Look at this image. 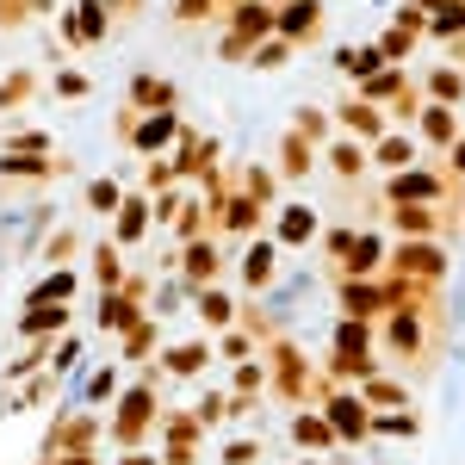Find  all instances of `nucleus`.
<instances>
[{
  "label": "nucleus",
  "mask_w": 465,
  "mask_h": 465,
  "mask_svg": "<svg viewBox=\"0 0 465 465\" xmlns=\"http://www.w3.org/2000/svg\"><path fill=\"white\" fill-rule=\"evenodd\" d=\"M162 372L155 366H143L124 391H118V403L106 410V440L118 447V453H137V447H149L155 440V429H162Z\"/></svg>",
  "instance_id": "obj_1"
},
{
  "label": "nucleus",
  "mask_w": 465,
  "mask_h": 465,
  "mask_svg": "<svg viewBox=\"0 0 465 465\" xmlns=\"http://www.w3.org/2000/svg\"><path fill=\"white\" fill-rule=\"evenodd\" d=\"M106 440V416L100 410H81V403H63L56 416H50V429L37 440V460H56V453H94Z\"/></svg>",
  "instance_id": "obj_2"
},
{
  "label": "nucleus",
  "mask_w": 465,
  "mask_h": 465,
  "mask_svg": "<svg viewBox=\"0 0 465 465\" xmlns=\"http://www.w3.org/2000/svg\"><path fill=\"white\" fill-rule=\"evenodd\" d=\"M74 162L69 155H0V205H13V199H25V193H44L50 180H69Z\"/></svg>",
  "instance_id": "obj_3"
},
{
  "label": "nucleus",
  "mask_w": 465,
  "mask_h": 465,
  "mask_svg": "<svg viewBox=\"0 0 465 465\" xmlns=\"http://www.w3.org/2000/svg\"><path fill=\"white\" fill-rule=\"evenodd\" d=\"M180 131H186V124H180L174 112H149V118H137L131 106H118V118H112V137H118L124 149H137V155H149V162H155L162 149H174Z\"/></svg>",
  "instance_id": "obj_4"
},
{
  "label": "nucleus",
  "mask_w": 465,
  "mask_h": 465,
  "mask_svg": "<svg viewBox=\"0 0 465 465\" xmlns=\"http://www.w3.org/2000/svg\"><path fill=\"white\" fill-rule=\"evenodd\" d=\"M267 32H280V13H273L267 0H242L236 19H230V37H217V56H223V63H242V56L261 50Z\"/></svg>",
  "instance_id": "obj_5"
},
{
  "label": "nucleus",
  "mask_w": 465,
  "mask_h": 465,
  "mask_svg": "<svg viewBox=\"0 0 465 465\" xmlns=\"http://www.w3.org/2000/svg\"><path fill=\"white\" fill-rule=\"evenodd\" d=\"M56 32H63V50H94V44H106L118 25H112V13L100 6V0H74Z\"/></svg>",
  "instance_id": "obj_6"
},
{
  "label": "nucleus",
  "mask_w": 465,
  "mask_h": 465,
  "mask_svg": "<svg viewBox=\"0 0 465 465\" xmlns=\"http://www.w3.org/2000/svg\"><path fill=\"white\" fill-rule=\"evenodd\" d=\"M174 267H180V286H186V298H199L205 286H217V273H223V249H217V236L186 242V249L174 254Z\"/></svg>",
  "instance_id": "obj_7"
},
{
  "label": "nucleus",
  "mask_w": 465,
  "mask_h": 465,
  "mask_svg": "<svg viewBox=\"0 0 465 465\" xmlns=\"http://www.w3.org/2000/svg\"><path fill=\"white\" fill-rule=\"evenodd\" d=\"M74 322V304H32V311H19V322H13V335L25 341V348H50V341H63Z\"/></svg>",
  "instance_id": "obj_8"
},
{
  "label": "nucleus",
  "mask_w": 465,
  "mask_h": 465,
  "mask_svg": "<svg viewBox=\"0 0 465 465\" xmlns=\"http://www.w3.org/2000/svg\"><path fill=\"white\" fill-rule=\"evenodd\" d=\"M212 341L205 335H186V341H162V354H155V372L162 379H199L205 366H212Z\"/></svg>",
  "instance_id": "obj_9"
},
{
  "label": "nucleus",
  "mask_w": 465,
  "mask_h": 465,
  "mask_svg": "<svg viewBox=\"0 0 465 465\" xmlns=\"http://www.w3.org/2000/svg\"><path fill=\"white\" fill-rule=\"evenodd\" d=\"M124 385H131V379H124V366H118V360H112V366H94V372H81V379H74V403L106 416L112 403H118V391H124Z\"/></svg>",
  "instance_id": "obj_10"
},
{
  "label": "nucleus",
  "mask_w": 465,
  "mask_h": 465,
  "mask_svg": "<svg viewBox=\"0 0 465 465\" xmlns=\"http://www.w3.org/2000/svg\"><path fill=\"white\" fill-rule=\"evenodd\" d=\"M155 354H162V322L143 311V317L118 335V366H137L143 372V366H155Z\"/></svg>",
  "instance_id": "obj_11"
},
{
  "label": "nucleus",
  "mask_w": 465,
  "mask_h": 465,
  "mask_svg": "<svg viewBox=\"0 0 465 465\" xmlns=\"http://www.w3.org/2000/svg\"><path fill=\"white\" fill-rule=\"evenodd\" d=\"M63 391H69V385H63V379L44 366V372H32V379H25V385H19L13 397H0V416H19V410H50V403H56Z\"/></svg>",
  "instance_id": "obj_12"
},
{
  "label": "nucleus",
  "mask_w": 465,
  "mask_h": 465,
  "mask_svg": "<svg viewBox=\"0 0 465 465\" xmlns=\"http://www.w3.org/2000/svg\"><path fill=\"white\" fill-rule=\"evenodd\" d=\"M174 81L168 74H131V87H124V106L137 112V118H149V112H174Z\"/></svg>",
  "instance_id": "obj_13"
},
{
  "label": "nucleus",
  "mask_w": 465,
  "mask_h": 465,
  "mask_svg": "<svg viewBox=\"0 0 465 465\" xmlns=\"http://www.w3.org/2000/svg\"><path fill=\"white\" fill-rule=\"evenodd\" d=\"M87 273H94V292H118L131 280V267H124V249L100 236V242H87Z\"/></svg>",
  "instance_id": "obj_14"
},
{
  "label": "nucleus",
  "mask_w": 465,
  "mask_h": 465,
  "mask_svg": "<svg viewBox=\"0 0 465 465\" xmlns=\"http://www.w3.org/2000/svg\"><path fill=\"white\" fill-rule=\"evenodd\" d=\"M149 223H155V205H149L143 193H124V205L112 217V242H118V249H137L149 236Z\"/></svg>",
  "instance_id": "obj_15"
},
{
  "label": "nucleus",
  "mask_w": 465,
  "mask_h": 465,
  "mask_svg": "<svg viewBox=\"0 0 465 465\" xmlns=\"http://www.w3.org/2000/svg\"><path fill=\"white\" fill-rule=\"evenodd\" d=\"M74 298H81V273L74 267H56V273H44V280L25 286L19 311H32V304H74Z\"/></svg>",
  "instance_id": "obj_16"
},
{
  "label": "nucleus",
  "mask_w": 465,
  "mask_h": 465,
  "mask_svg": "<svg viewBox=\"0 0 465 465\" xmlns=\"http://www.w3.org/2000/svg\"><path fill=\"white\" fill-rule=\"evenodd\" d=\"M254 223H261V205H254L249 193H236L230 205L212 212V236H254Z\"/></svg>",
  "instance_id": "obj_17"
},
{
  "label": "nucleus",
  "mask_w": 465,
  "mask_h": 465,
  "mask_svg": "<svg viewBox=\"0 0 465 465\" xmlns=\"http://www.w3.org/2000/svg\"><path fill=\"white\" fill-rule=\"evenodd\" d=\"M137 317H143V304L124 292H100V304H94V329H106V335H124Z\"/></svg>",
  "instance_id": "obj_18"
},
{
  "label": "nucleus",
  "mask_w": 465,
  "mask_h": 465,
  "mask_svg": "<svg viewBox=\"0 0 465 465\" xmlns=\"http://www.w3.org/2000/svg\"><path fill=\"white\" fill-rule=\"evenodd\" d=\"M236 273H242V286H249V292H267V286H273V273H280V249H273V242H249Z\"/></svg>",
  "instance_id": "obj_19"
},
{
  "label": "nucleus",
  "mask_w": 465,
  "mask_h": 465,
  "mask_svg": "<svg viewBox=\"0 0 465 465\" xmlns=\"http://www.w3.org/2000/svg\"><path fill=\"white\" fill-rule=\"evenodd\" d=\"M329 429L341 434V440H366L372 434V416H366L360 397H329Z\"/></svg>",
  "instance_id": "obj_20"
},
{
  "label": "nucleus",
  "mask_w": 465,
  "mask_h": 465,
  "mask_svg": "<svg viewBox=\"0 0 465 465\" xmlns=\"http://www.w3.org/2000/svg\"><path fill=\"white\" fill-rule=\"evenodd\" d=\"M193 317L205 322V329H236V317H242V311H236V298H230L223 286H205L199 298H193Z\"/></svg>",
  "instance_id": "obj_21"
},
{
  "label": "nucleus",
  "mask_w": 465,
  "mask_h": 465,
  "mask_svg": "<svg viewBox=\"0 0 465 465\" xmlns=\"http://www.w3.org/2000/svg\"><path fill=\"white\" fill-rule=\"evenodd\" d=\"M81 249H87V230H69V223H63V230H50V236H44L37 261H44V273H56V267H69Z\"/></svg>",
  "instance_id": "obj_22"
},
{
  "label": "nucleus",
  "mask_w": 465,
  "mask_h": 465,
  "mask_svg": "<svg viewBox=\"0 0 465 465\" xmlns=\"http://www.w3.org/2000/svg\"><path fill=\"white\" fill-rule=\"evenodd\" d=\"M124 193H131V186H124V180L118 174H100V180H87V217H118V205H124Z\"/></svg>",
  "instance_id": "obj_23"
},
{
  "label": "nucleus",
  "mask_w": 465,
  "mask_h": 465,
  "mask_svg": "<svg viewBox=\"0 0 465 465\" xmlns=\"http://www.w3.org/2000/svg\"><path fill=\"white\" fill-rule=\"evenodd\" d=\"M37 87H44V81H37V69H13V74H0V118H6V112H19V106H32Z\"/></svg>",
  "instance_id": "obj_24"
},
{
  "label": "nucleus",
  "mask_w": 465,
  "mask_h": 465,
  "mask_svg": "<svg viewBox=\"0 0 465 465\" xmlns=\"http://www.w3.org/2000/svg\"><path fill=\"white\" fill-rule=\"evenodd\" d=\"M273 385H280V397H298L304 391V360H298V348H273Z\"/></svg>",
  "instance_id": "obj_25"
},
{
  "label": "nucleus",
  "mask_w": 465,
  "mask_h": 465,
  "mask_svg": "<svg viewBox=\"0 0 465 465\" xmlns=\"http://www.w3.org/2000/svg\"><path fill=\"white\" fill-rule=\"evenodd\" d=\"M0 155H56V137H50V131H32V124H19V131H6Z\"/></svg>",
  "instance_id": "obj_26"
},
{
  "label": "nucleus",
  "mask_w": 465,
  "mask_h": 465,
  "mask_svg": "<svg viewBox=\"0 0 465 465\" xmlns=\"http://www.w3.org/2000/svg\"><path fill=\"white\" fill-rule=\"evenodd\" d=\"M81 348H87V341H81V329H69L63 341H50V372H56L63 385H74V366H81Z\"/></svg>",
  "instance_id": "obj_27"
},
{
  "label": "nucleus",
  "mask_w": 465,
  "mask_h": 465,
  "mask_svg": "<svg viewBox=\"0 0 465 465\" xmlns=\"http://www.w3.org/2000/svg\"><path fill=\"white\" fill-rule=\"evenodd\" d=\"M311 32H317V0H292L286 13H280V37L298 44V37H311Z\"/></svg>",
  "instance_id": "obj_28"
},
{
  "label": "nucleus",
  "mask_w": 465,
  "mask_h": 465,
  "mask_svg": "<svg viewBox=\"0 0 465 465\" xmlns=\"http://www.w3.org/2000/svg\"><path fill=\"white\" fill-rule=\"evenodd\" d=\"M292 440L311 447V453H322V447H335V429H329L322 416H298V422H292Z\"/></svg>",
  "instance_id": "obj_29"
},
{
  "label": "nucleus",
  "mask_w": 465,
  "mask_h": 465,
  "mask_svg": "<svg viewBox=\"0 0 465 465\" xmlns=\"http://www.w3.org/2000/svg\"><path fill=\"white\" fill-rule=\"evenodd\" d=\"M180 304H186V286H180V280H162V286L149 292V317H155V322H168Z\"/></svg>",
  "instance_id": "obj_30"
},
{
  "label": "nucleus",
  "mask_w": 465,
  "mask_h": 465,
  "mask_svg": "<svg viewBox=\"0 0 465 465\" xmlns=\"http://www.w3.org/2000/svg\"><path fill=\"white\" fill-rule=\"evenodd\" d=\"M311 223H317V217L304 212V205H292V212L280 217V230H273V236H280V242H311Z\"/></svg>",
  "instance_id": "obj_31"
},
{
  "label": "nucleus",
  "mask_w": 465,
  "mask_h": 465,
  "mask_svg": "<svg viewBox=\"0 0 465 465\" xmlns=\"http://www.w3.org/2000/svg\"><path fill=\"white\" fill-rule=\"evenodd\" d=\"M50 87H56V100H87V94H94L87 69H56V81H50Z\"/></svg>",
  "instance_id": "obj_32"
},
{
  "label": "nucleus",
  "mask_w": 465,
  "mask_h": 465,
  "mask_svg": "<svg viewBox=\"0 0 465 465\" xmlns=\"http://www.w3.org/2000/svg\"><path fill=\"white\" fill-rule=\"evenodd\" d=\"M193 416H199L205 429H217V422H230V391H205L199 403H193Z\"/></svg>",
  "instance_id": "obj_33"
},
{
  "label": "nucleus",
  "mask_w": 465,
  "mask_h": 465,
  "mask_svg": "<svg viewBox=\"0 0 465 465\" xmlns=\"http://www.w3.org/2000/svg\"><path fill=\"white\" fill-rule=\"evenodd\" d=\"M249 348H254V335H242V329H223V335H217V354L230 360V366H242Z\"/></svg>",
  "instance_id": "obj_34"
},
{
  "label": "nucleus",
  "mask_w": 465,
  "mask_h": 465,
  "mask_svg": "<svg viewBox=\"0 0 465 465\" xmlns=\"http://www.w3.org/2000/svg\"><path fill=\"white\" fill-rule=\"evenodd\" d=\"M137 186H149V193H168V186H180L174 162H162V155H155V162H149V168H143V180H137Z\"/></svg>",
  "instance_id": "obj_35"
},
{
  "label": "nucleus",
  "mask_w": 465,
  "mask_h": 465,
  "mask_svg": "<svg viewBox=\"0 0 465 465\" xmlns=\"http://www.w3.org/2000/svg\"><path fill=\"white\" fill-rule=\"evenodd\" d=\"M372 434H391V440H410V434H416V416H403V410H397V416H372Z\"/></svg>",
  "instance_id": "obj_36"
},
{
  "label": "nucleus",
  "mask_w": 465,
  "mask_h": 465,
  "mask_svg": "<svg viewBox=\"0 0 465 465\" xmlns=\"http://www.w3.org/2000/svg\"><path fill=\"white\" fill-rule=\"evenodd\" d=\"M261 379H267V372H261L254 360H242V366H236V379H230V391H236V397H254V391H261Z\"/></svg>",
  "instance_id": "obj_37"
},
{
  "label": "nucleus",
  "mask_w": 465,
  "mask_h": 465,
  "mask_svg": "<svg viewBox=\"0 0 465 465\" xmlns=\"http://www.w3.org/2000/svg\"><path fill=\"white\" fill-rule=\"evenodd\" d=\"M261 460V440H223V465H254Z\"/></svg>",
  "instance_id": "obj_38"
},
{
  "label": "nucleus",
  "mask_w": 465,
  "mask_h": 465,
  "mask_svg": "<svg viewBox=\"0 0 465 465\" xmlns=\"http://www.w3.org/2000/svg\"><path fill=\"white\" fill-rule=\"evenodd\" d=\"M280 162H286V174H304V162H311V149H304V137H286V149H280Z\"/></svg>",
  "instance_id": "obj_39"
},
{
  "label": "nucleus",
  "mask_w": 465,
  "mask_h": 465,
  "mask_svg": "<svg viewBox=\"0 0 465 465\" xmlns=\"http://www.w3.org/2000/svg\"><path fill=\"white\" fill-rule=\"evenodd\" d=\"M242 193H249L254 205H267V199H273V174H267V168H249V186H242Z\"/></svg>",
  "instance_id": "obj_40"
},
{
  "label": "nucleus",
  "mask_w": 465,
  "mask_h": 465,
  "mask_svg": "<svg viewBox=\"0 0 465 465\" xmlns=\"http://www.w3.org/2000/svg\"><path fill=\"white\" fill-rule=\"evenodd\" d=\"M286 56H292V44H286V37H267V44L254 50V63H261V69H273V63H286Z\"/></svg>",
  "instance_id": "obj_41"
},
{
  "label": "nucleus",
  "mask_w": 465,
  "mask_h": 465,
  "mask_svg": "<svg viewBox=\"0 0 465 465\" xmlns=\"http://www.w3.org/2000/svg\"><path fill=\"white\" fill-rule=\"evenodd\" d=\"M100 6L112 13V25H124V19H137V13H143V0H100Z\"/></svg>",
  "instance_id": "obj_42"
},
{
  "label": "nucleus",
  "mask_w": 465,
  "mask_h": 465,
  "mask_svg": "<svg viewBox=\"0 0 465 465\" xmlns=\"http://www.w3.org/2000/svg\"><path fill=\"white\" fill-rule=\"evenodd\" d=\"M366 403H379V410H397V403H403V391H397V385H366Z\"/></svg>",
  "instance_id": "obj_43"
},
{
  "label": "nucleus",
  "mask_w": 465,
  "mask_h": 465,
  "mask_svg": "<svg viewBox=\"0 0 465 465\" xmlns=\"http://www.w3.org/2000/svg\"><path fill=\"white\" fill-rule=\"evenodd\" d=\"M174 13H180V19H212L217 0H174Z\"/></svg>",
  "instance_id": "obj_44"
},
{
  "label": "nucleus",
  "mask_w": 465,
  "mask_h": 465,
  "mask_svg": "<svg viewBox=\"0 0 465 465\" xmlns=\"http://www.w3.org/2000/svg\"><path fill=\"white\" fill-rule=\"evenodd\" d=\"M112 465H162V453H155V447H137V453H118Z\"/></svg>",
  "instance_id": "obj_45"
},
{
  "label": "nucleus",
  "mask_w": 465,
  "mask_h": 465,
  "mask_svg": "<svg viewBox=\"0 0 465 465\" xmlns=\"http://www.w3.org/2000/svg\"><path fill=\"white\" fill-rule=\"evenodd\" d=\"M429 137H434V143H447V137H453V118H447V112H429Z\"/></svg>",
  "instance_id": "obj_46"
},
{
  "label": "nucleus",
  "mask_w": 465,
  "mask_h": 465,
  "mask_svg": "<svg viewBox=\"0 0 465 465\" xmlns=\"http://www.w3.org/2000/svg\"><path fill=\"white\" fill-rule=\"evenodd\" d=\"M50 465H100V447H94V453H56Z\"/></svg>",
  "instance_id": "obj_47"
},
{
  "label": "nucleus",
  "mask_w": 465,
  "mask_h": 465,
  "mask_svg": "<svg viewBox=\"0 0 465 465\" xmlns=\"http://www.w3.org/2000/svg\"><path fill=\"white\" fill-rule=\"evenodd\" d=\"M304 465H317V460H304Z\"/></svg>",
  "instance_id": "obj_48"
}]
</instances>
